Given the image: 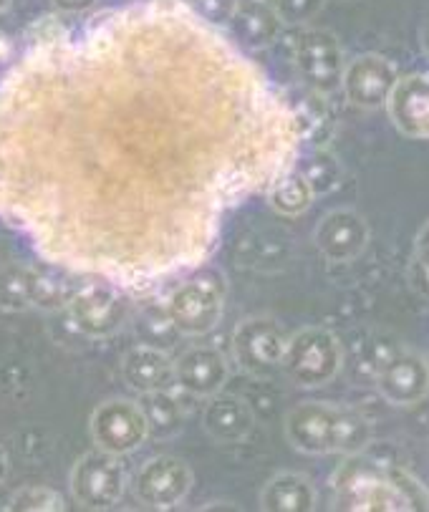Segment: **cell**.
I'll return each instance as SVG.
<instances>
[{
    "instance_id": "cell-1",
    "label": "cell",
    "mask_w": 429,
    "mask_h": 512,
    "mask_svg": "<svg viewBox=\"0 0 429 512\" xmlns=\"http://www.w3.org/2000/svg\"><path fill=\"white\" fill-rule=\"evenodd\" d=\"M53 21L0 79V217L53 268L144 296L298 162L296 106L185 0Z\"/></svg>"
},
{
    "instance_id": "cell-2",
    "label": "cell",
    "mask_w": 429,
    "mask_h": 512,
    "mask_svg": "<svg viewBox=\"0 0 429 512\" xmlns=\"http://www.w3.org/2000/svg\"><path fill=\"white\" fill-rule=\"evenodd\" d=\"M334 510L346 512H427L429 497L422 482L397 465L364 452L346 454L331 475Z\"/></svg>"
},
{
    "instance_id": "cell-3",
    "label": "cell",
    "mask_w": 429,
    "mask_h": 512,
    "mask_svg": "<svg viewBox=\"0 0 429 512\" xmlns=\"http://www.w3.org/2000/svg\"><path fill=\"white\" fill-rule=\"evenodd\" d=\"M286 439L303 454L366 452L374 439L369 419L351 407L301 402L286 414Z\"/></svg>"
},
{
    "instance_id": "cell-4",
    "label": "cell",
    "mask_w": 429,
    "mask_h": 512,
    "mask_svg": "<svg viewBox=\"0 0 429 512\" xmlns=\"http://www.w3.org/2000/svg\"><path fill=\"white\" fill-rule=\"evenodd\" d=\"M225 308V278L215 268H197L170 293L165 318L185 336H205L218 326Z\"/></svg>"
},
{
    "instance_id": "cell-5",
    "label": "cell",
    "mask_w": 429,
    "mask_h": 512,
    "mask_svg": "<svg viewBox=\"0 0 429 512\" xmlns=\"http://www.w3.org/2000/svg\"><path fill=\"white\" fill-rule=\"evenodd\" d=\"M341 364H344V351L336 333L329 328L311 326L288 338L281 371H286L296 386L318 389L339 376Z\"/></svg>"
},
{
    "instance_id": "cell-6",
    "label": "cell",
    "mask_w": 429,
    "mask_h": 512,
    "mask_svg": "<svg viewBox=\"0 0 429 512\" xmlns=\"http://www.w3.org/2000/svg\"><path fill=\"white\" fill-rule=\"evenodd\" d=\"M71 495L86 510H109L127 490V470L119 454L94 449L81 454L71 467Z\"/></svg>"
},
{
    "instance_id": "cell-7",
    "label": "cell",
    "mask_w": 429,
    "mask_h": 512,
    "mask_svg": "<svg viewBox=\"0 0 429 512\" xmlns=\"http://www.w3.org/2000/svg\"><path fill=\"white\" fill-rule=\"evenodd\" d=\"M288 336L281 323L268 316H253L233 331V359L245 374L271 379L281 371Z\"/></svg>"
},
{
    "instance_id": "cell-8",
    "label": "cell",
    "mask_w": 429,
    "mask_h": 512,
    "mask_svg": "<svg viewBox=\"0 0 429 512\" xmlns=\"http://www.w3.org/2000/svg\"><path fill=\"white\" fill-rule=\"evenodd\" d=\"M293 64L301 81L313 94L329 96L341 89L346 59L339 38L331 31L313 28V31L301 33L293 48Z\"/></svg>"
},
{
    "instance_id": "cell-9",
    "label": "cell",
    "mask_w": 429,
    "mask_h": 512,
    "mask_svg": "<svg viewBox=\"0 0 429 512\" xmlns=\"http://www.w3.org/2000/svg\"><path fill=\"white\" fill-rule=\"evenodd\" d=\"M96 449L124 457L147 442L149 427L144 409L132 399H109L94 409L89 422Z\"/></svg>"
},
{
    "instance_id": "cell-10",
    "label": "cell",
    "mask_w": 429,
    "mask_h": 512,
    "mask_svg": "<svg viewBox=\"0 0 429 512\" xmlns=\"http://www.w3.org/2000/svg\"><path fill=\"white\" fill-rule=\"evenodd\" d=\"M71 323L91 338H106L117 333L129 316V303L124 291L109 286L104 280L79 288L66 301Z\"/></svg>"
},
{
    "instance_id": "cell-11",
    "label": "cell",
    "mask_w": 429,
    "mask_h": 512,
    "mask_svg": "<svg viewBox=\"0 0 429 512\" xmlns=\"http://www.w3.org/2000/svg\"><path fill=\"white\" fill-rule=\"evenodd\" d=\"M71 293L59 278L28 265H8L0 270V308L6 311H56L64 308Z\"/></svg>"
},
{
    "instance_id": "cell-12",
    "label": "cell",
    "mask_w": 429,
    "mask_h": 512,
    "mask_svg": "<svg viewBox=\"0 0 429 512\" xmlns=\"http://www.w3.org/2000/svg\"><path fill=\"white\" fill-rule=\"evenodd\" d=\"M192 482L195 475L185 462L172 454H157L139 467L132 480V490L142 505L152 510H172L185 500L187 492L192 490Z\"/></svg>"
},
{
    "instance_id": "cell-13",
    "label": "cell",
    "mask_w": 429,
    "mask_h": 512,
    "mask_svg": "<svg viewBox=\"0 0 429 512\" xmlns=\"http://www.w3.org/2000/svg\"><path fill=\"white\" fill-rule=\"evenodd\" d=\"M399 79L397 66L379 53H361L346 61L341 89L359 109H382Z\"/></svg>"
},
{
    "instance_id": "cell-14",
    "label": "cell",
    "mask_w": 429,
    "mask_h": 512,
    "mask_svg": "<svg viewBox=\"0 0 429 512\" xmlns=\"http://www.w3.org/2000/svg\"><path fill=\"white\" fill-rule=\"evenodd\" d=\"M377 389L394 407H417L429 391L427 359L414 351L392 354L379 366Z\"/></svg>"
},
{
    "instance_id": "cell-15",
    "label": "cell",
    "mask_w": 429,
    "mask_h": 512,
    "mask_svg": "<svg viewBox=\"0 0 429 512\" xmlns=\"http://www.w3.org/2000/svg\"><path fill=\"white\" fill-rule=\"evenodd\" d=\"M313 243L331 263H351L369 245V225L351 207H339L318 220Z\"/></svg>"
},
{
    "instance_id": "cell-16",
    "label": "cell",
    "mask_w": 429,
    "mask_h": 512,
    "mask_svg": "<svg viewBox=\"0 0 429 512\" xmlns=\"http://www.w3.org/2000/svg\"><path fill=\"white\" fill-rule=\"evenodd\" d=\"M389 119L409 139L429 137V81L427 74L399 76L387 99Z\"/></svg>"
},
{
    "instance_id": "cell-17",
    "label": "cell",
    "mask_w": 429,
    "mask_h": 512,
    "mask_svg": "<svg viewBox=\"0 0 429 512\" xmlns=\"http://www.w3.org/2000/svg\"><path fill=\"white\" fill-rule=\"evenodd\" d=\"M230 364L223 351L195 346L175 361V384L192 396H212L228 384Z\"/></svg>"
},
{
    "instance_id": "cell-18",
    "label": "cell",
    "mask_w": 429,
    "mask_h": 512,
    "mask_svg": "<svg viewBox=\"0 0 429 512\" xmlns=\"http://www.w3.org/2000/svg\"><path fill=\"white\" fill-rule=\"evenodd\" d=\"M225 28L230 31L228 38L238 48L263 51L278 41V36L283 33V21L268 0H245V3L238 0L233 18Z\"/></svg>"
},
{
    "instance_id": "cell-19",
    "label": "cell",
    "mask_w": 429,
    "mask_h": 512,
    "mask_svg": "<svg viewBox=\"0 0 429 512\" xmlns=\"http://www.w3.org/2000/svg\"><path fill=\"white\" fill-rule=\"evenodd\" d=\"M124 381L132 386L137 394H154L165 391L175 384V364L165 351L157 346L139 344L124 354L122 361Z\"/></svg>"
},
{
    "instance_id": "cell-20",
    "label": "cell",
    "mask_w": 429,
    "mask_h": 512,
    "mask_svg": "<svg viewBox=\"0 0 429 512\" xmlns=\"http://www.w3.org/2000/svg\"><path fill=\"white\" fill-rule=\"evenodd\" d=\"M210 404L202 414V427L218 444H233L248 437L253 429V412L240 396L230 394H212L207 396Z\"/></svg>"
},
{
    "instance_id": "cell-21",
    "label": "cell",
    "mask_w": 429,
    "mask_h": 512,
    "mask_svg": "<svg viewBox=\"0 0 429 512\" xmlns=\"http://www.w3.org/2000/svg\"><path fill=\"white\" fill-rule=\"evenodd\" d=\"M316 487L301 472H281L271 477L260 492V510L265 512H311L316 510Z\"/></svg>"
},
{
    "instance_id": "cell-22",
    "label": "cell",
    "mask_w": 429,
    "mask_h": 512,
    "mask_svg": "<svg viewBox=\"0 0 429 512\" xmlns=\"http://www.w3.org/2000/svg\"><path fill=\"white\" fill-rule=\"evenodd\" d=\"M293 106H296V117L298 127H301L303 142H311L316 144V147H326L329 137L334 134L336 119L334 114H331L329 106H326L324 96H318L311 91L306 101H301V104L293 101Z\"/></svg>"
},
{
    "instance_id": "cell-23",
    "label": "cell",
    "mask_w": 429,
    "mask_h": 512,
    "mask_svg": "<svg viewBox=\"0 0 429 512\" xmlns=\"http://www.w3.org/2000/svg\"><path fill=\"white\" fill-rule=\"evenodd\" d=\"M316 195L308 187V182L303 180V175L296 167H291L283 177H278L271 185V205L273 210L281 212L286 217L303 215L308 207L313 205Z\"/></svg>"
},
{
    "instance_id": "cell-24",
    "label": "cell",
    "mask_w": 429,
    "mask_h": 512,
    "mask_svg": "<svg viewBox=\"0 0 429 512\" xmlns=\"http://www.w3.org/2000/svg\"><path fill=\"white\" fill-rule=\"evenodd\" d=\"M303 175V180L308 182V187L313 190V195H329L331 190H336L344 175V167H341L339 157L334 152H329L326 147L313 149L311 157L303 164H293Z\"/></svg>"
},
{
    "instance_id": "cell-25",
    "label": "cell",
    "mask_w": 429,
    "mask_h": 512,
    "mask_svg": "<svg viewBox=\"0 0 429 512\" xmlns=\"http://www.w3.org/2000/svg\"><path fill=\"white\" fill-rule=\"evenodd\" d=\"M149 396V407L144 409V417H147V427L152 437H172L182 429V412L177 399H172L170 389L154 391Z\"/></svg>"
},
{
    "instance_id": "cell-26",
    "label": "cell",
    "mask_w": 429,
    "mask_h": 512,
    "mask_svg": "<svg viewBox=\"0 0 429 512\" xmlns=\"http://www.w3.org/2000/svg\"><path fill=\"white\" fill-rule=\"evenodd\" d=\"M6 510H11V512H61V510H66V502H64V497H61L56 490H51V487L33 485V487H21V490H18L11 500H8Z\"/></svg>"
},
{
    "instance_id": "cell-27",
    "label": "cell",
    "mask_w": 429,
    "mask_h": 512,
    "mask_svg": "<svg viewBox=\"0 0 429 512\" xmlns=\"http://www.w3.org/2000/svg\"><path fill=\"white\" fill-rule=\"evenodd\" d=\"M185 6L195 13L200 21L210 23L215 28H225L233 18L238 0H185Z\"/></svg>"
},
{
    "instance_id": "cell-28",
    "label": "cell",
    "mask_w": 429,
    "mask_h": 512,
    "mask_svg": "<svg viewBox=\"0 0 429 512\" xmlns=\"http://www.w3.org/2000/svg\"><path fill=\"white\" fill-rule=\"evenodd\" d=\"M273 8H276L283 26L286 23L296 26V23L313 21V16L324 8V0H273Z\"/></svg>"
},
{
    "instance_id": "cell-29",
    "label": "cell",
    "mask_w": 429,
    "mask_h": 512,
    "mask_svg": "<svg viewBox=\"0 0 429 512\" xmlns=\"http://www.w3.org/2000/svg\"><path fill=\"white\" fill-rule=\"evenodd\" d=\"M427 225H422L419 230L417 245H414V258H412V273H409V280H412V288L419 293V296L427 298L429 293V253H427Z\"/></svg>"
},
{
    "instance_id": "cell-30",
    "label": "cell",
    "mask_w": 429,
    "mask_h": 512,
    "mask_svg": "<svg viewBox=\"0 0 429 512\" xmlns=\"http://www.w3.org/2000/svg\"><path fill=\"white\" fill-rule=\"evenodd\" d=\"M61 13H86L94 8L96 0H51Z\"/></svg>"
},
{
    "instance_id": "cell-31",
    "label": "cell",
    "mask_w": 429,
    "mask_h": 512,
    "mask_svg": "<svg viewBox=\"0 0 429 512\" xmlns=\"http://www.w3.org/2000/svg\"><path fill=\"white\" fill-rule=\"evenodd\" d=\"M8 470H11V465H8V454H6V449L0 447V485L6 482Z\"/></svg>"
},
{
    "instance_id": "cell-32",
    "label": "cell",
    "mask_w": 429,
    "mask_h": 512,
    "mask_svg": "<svg viewBox=\"0 0 429 512\" xmlns=\"http://www.w3.org/2000/svg\"><path fill=\"white\" fill-rule=\"evenodd\" d=\"M11 3H13V0H0V13L6 11V8H8V6H11Z\"/></svg>"
}]
</instances>
